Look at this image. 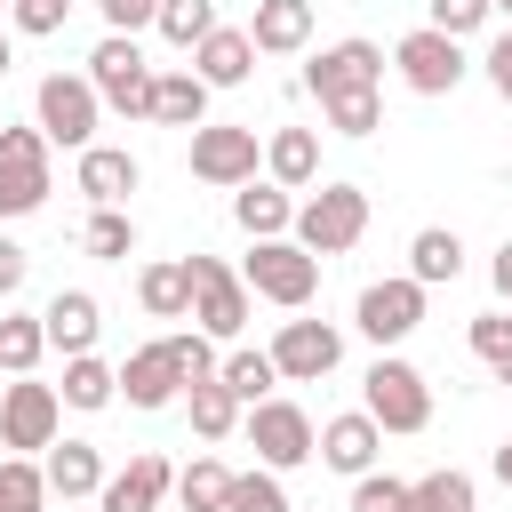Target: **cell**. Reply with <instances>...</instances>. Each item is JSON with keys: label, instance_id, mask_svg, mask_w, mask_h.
Masks as SVG:
<instances>
[{"label": "cell", "instance_id": "1", "mask_svg": "<svg viewBox=\"0 0 512 512\" xmlns=\"http://www.w3.org/2000/svg\"><path fill=\"white\" fill-rule=\"evenodd\" d=\"M152 56H144V40L136 32H104L96 48H88V88L104 96V112H128V120H152Z\"/></svg>", "mask_w": 512, "mask_h": 512}, {"label": "cell", "instance_id": "2", "mask_svg": "<svg viewBox=\"0 0 512 512\" xmlns=\"http://www.w3.org/2000/svg\"><path fill=\"white\" fill-rule=\"evenodd\" d=\"M240 280H248V296H264V304H280V312H304V304L320 296V256L296 248V240H248Z\"/></svg>", "mask_w": 512, "mask_h": 512}, {"label": "cell", "instance_id": "3", "mask_svg": "<svg viewBox=\"0 0 512 512\" xmlns=\"http://www.w3.org/2000/svg\"><path fill=\"white\" fill-rule=\"evenodd\" d=\"M360 408H368L384 432H424V424H432V384H424V368H416V360L376 352V360H368V376H360Z\"/></svg>", "mask_w": 512, "mask_h": 512}, {"label": "cell", "instance_id": "4", "mask_svg": "<svg viewBox=\"0 0 512 512\" xmlns=\"http://www.w3.org/2000/svg\"><path fill=\"white\" fill-rule=\"evenodd\" d=\"M32 120H40V136L48 144H64L72 160L96 144V120H104V96L88 88V72H48L40 88H32Z\"/></svg>", "mask_w": 512, "mask_h": 512}, {"label": "cell", "instance_id": "5", "mask_svg": "<svg viewBox=\"0 0 512 512\" xmlns=\"http://www.w3.org/2000/svg\"><path fill=\"white\" fill-rule=\"evenodd\" d=\"M360 232H368V192H360V184H320L312 200H296V232H288V240L328 264V256H344V248H360Z\"/></svg>", "mask_w": 512, "mask_h": 512}, {"label": "cell", "instance_id": "6", "mask_svg": "<svg viewBox=\"0 0 512 512\" xmlns=\"http://www.w3.org/2000/svg\"><path fill=\"white\" fill-rule=\"evenodd\" d=\"M64 432V392L40 376H8L0 384V448L8 456H48Z\"/></svg>", "mask_w": 512, "mask_h": 512}, {"label": "cell", "instance_id": "7", "mask_svg": "<svg viewBox=\"0 0 512 512\" xmlns=\"http://www.w3.org/2000/svg\"><path fill=\"white\" fill-rule=\"evenodd\" d=\"M240 432H248V448H256V464L264 472H296V464H312L320 456V424L296 408V400H256L248 416H240Z\"/></svg>", "mask_w": 512, "mask_h": 512}, {"label": "cell", "instance_id": "8", "mask_svg": "<svg viewBox=\"0 0 512 512\" xmlns=\"http://www.w3.org/2000/svg\"><path fill=\"white\" fill-rule=\"evenodd\" d=\"M392 72H400V88H408V96H456V88H464V72H472V56H464V40H448V32H432V24H416V32H400Z\"/></svg>", "mask_w": 512, "mask_h": 512}, {"label": "cell", "instance_id": "9", "mask_svg": "<svg viewBox=\"0 0 512 512\" xmlns=\"http://www.w3.org/2000/svg\"><path fill=\"white\" fill-rule=\"evenodd\" d=\"M192 264V328L200 336H216V344H232L240 328H248V280H240V264H224V256H184Z\"/></svg>", "mask_w": 512, "mask_h": 512}, {"label": "cell", "instance_id": "10", "mask_svg": "<svg viewBox=\"0 0 512 512\" xmlns=\"http://www.w3.org/2000/svg\"><path fill=\"white\" fill-rule=\"evenodd\" d=\"M424 296H432V288H416L408 272L368 280V288H360V304H352V328H360L376 352H392V344H408V336L424 328Z\"/></svg>", "mask_w": 512, "mask_h": 512}, {"label": "cell", "instance_id": "11", "mask_svg": "<svg viewBox=\"0 0 512 512\" xmlns=\"http://www.w3.org/2000/svg\"><path fill=\"white\" fill-rule=\"evenodd\" d=\"M256 168H264L256 128H240V120H208V128H192V176H200V184L240 192V184H256Z\"/></svg>", "mask_w": 512, "mask_h": 512}, {"label": "cell", "instance_id": "12", "mask_svg": "<svg viewBox=\"0 0 512 512\" xmlns=\"http://www.w3.org/2000/svg\"><path fill=\"white\" fill-rule=\"evenodd\" d=\"M264 352H272L280 384H320V376H336V360H344V328H336V320H280V336H272Z\"/></svg>", "mask_w": 512, "mask_h": 512}, {"label": "cell", "instance_id": "13", "mask_svg": "<svg viewBox=\"0 0 512 512\" xmlns=\"http://www.w3.org/2000/svg\"><path fill=\"white\" fill-rule=\"evenodd\" d=\"M304 88H312L320 104L360 96V88H384V48H376V40H328V48L304 64Z\"/></svg>", "mask_w": 512, "mask_h": 512}, {"label": "cell", "instance_id": "14", "mask_svg": "<svg viewBox=\"0 0 512 512\" xmlns=\"http://www.w3.org/2000/svg\"><path fill=\"white\" fill-rule=\"evenodd\" d=\"M168 496H176V464H168V456H152V448H136V456L104 480L96 512H160Z\"/></svg>", "mask_w": 512, "mask_h": 512}, {"label": "cell", "instance_id": "15", "mask_svg": "<svg viewBox=\"0 0 512 512\" xmlns=\"http://www.w3.org/2000/svg\"><path fill=\"white\" fill-rule=\"evenodd\" d=\"M120 400H128V408H168V400H184V368H176L168 336H152V344H136V352L120 360Z\"/></svg>", "mask_w": 512, "mask_h": 512}, {"label": "cell", "instance_id": "16", "mask_svg": "<svg viewBox=\"0 0 512 512\" xmlns=\"http://www.w3.org/2000/svg\"><path fill=\"white\" fill-rule=\"evenodd\" d=\"M40 328H48V352L80 360V352H96V336H104V304H96L88 288H56V296L40 304Z\"/></svg>", "mask_w": 512, "mask_h": 512}, {"label": "cell", "instance_id": "17", "mask_svg": "<svg viewBox=\"0 0 512 512\" xmlns=\"http://www.w3.org/2000/svg\"><path fill=\"white\" fill-rule=\"evenodd\" d=\"M376 448H384V424H376L368 408H344V416H328V424H320V464H328V472H344V480L376 472Z\"/></svg>", "mask_w": 512, "mask_h": 512}, {"label": "cell", "instance_id": "18", "mask_svg": "<svg viewBox=\"0 0 512 512\" xmlns=\"http://www.w3.org/2000/svg\"><path fill=\"white\" fill-rule=\"evenodd\" d=\"M72 184L88 192V208H120V200L144 184V168H136L128 144H88V152L72 160Z\"/></svg>", "mask_w": 512, "mask_h": 512}, {"label": "cell", "instance_id": "19", "mask_svg": "<svg viewBox=\"0 0 512 512\" xmlns=\"http://www.w3.org/2000/svg\"><path fill=\"white\" fill-rule=\"evenodd\" d=\"M232 224H240L248 240H288V232H296V200H288V184H272V176L240 184V192H232Z\"/></svg>", "mask_w": 512, "mask_h": 512}, {"label": "cell", "instance_id": "20", "mask_svg": "<svg viewBox=\"0 0 512 512\" xmlns=\"http://www.w3.org/2000/svg\"><path fill=\"white\" fill-rule=\"evenodd\" d=\"M40 472H48V496H64V504H72V496H104V480H112L96 440H56V448L40 456Z\"/></svg>", "mask_w": 512, "mask_h": 512}, {"label": "cell", "instance_id": "21", "mask_svg": "<svg viewBox=\"0 0 512 512\" xmlns=\"http://www.w3.org/2000/svg\"><path fill=\"white\" fill-rule=\"evenodd\" d=\"M248 40H256V56H304L312 48V0H256Z\"/></svg>", "mask_w": 512, "mask_h": 512}, {"label": "cell", "instance_id": "22", "mask_svg": "<svg viewBox=\"0 0 512 512\" xmlns=\"http://www.w3.org/2000/svg\"><path fill=\"white\" fill-rule=\"evenodd\" d=\"M192 72H200L208 88H240V80L256 72V40H248V24H216V32L192 48Z\"/></svg>", "mask_w": 512, "mask_h": 512}, {"label": "cell", "instance_id": "23", "mask_svg": "<svg viewBox=\"0 0 512 512\" xmlns=\"http://www.w3.org/2000/svg\"><path fill=\"white\" fill-rule=\"evenodd\" d=\"M208 96H216V88H208L192 64H176V72L152 80V120H160V128H208Z\"/></svg>", "mask_w": 512, "mask_h": 512}, {"label": "cell", "instance_id": "24", "mask_svg": "<svg viewBox=\"0 0 512 512\" xmlns=\"http://www.w3.org/2000/svg\"><path fill=\"white\" fill-rule=\"evenodd\" d=\"M264 176L288 184V192H312L320 184V136L312 128H272L264 136Z\"/></svg>", "mask_w": 512, "mask_h": 512}, {"label": "cell", "instance_id": "25", "mask_svg": "<svg viewBox=\"0 0 512 512\" xmlns=\"http://www.w3.org/2000/svg\"><path fill=\"white\" fill-rule=\"evenodd\" d=\"M136 304H144V320H192V264L184 256L144 264L136 272Z\"/></svg>", "mask_w": 512, "mask_h": 512}, {"label": "cell", "instance_id": "26", "mask_svg": "<svg viewBox=\"0 0 512 512\" xmlns=\"http://www.w3.org/2000/svg\"><path fill=\"white\" fill-rule=\"evenodd\" d=\"M456 272H464V240H456L448 224H424V232L408 240V280H416V288H448Z\"/></svg>", "mask_w": 512, "mask_h": 512}, {"label": "cell", "instance_id": "27", "mask_svg": "<svg viewBox=\"0 0 512 512\" xmlns=\"http://www.w3.org/2000/svg\"><path fill=\"white\" fill-rule=\"evenodd\" d=\"M64 408H80V416H96V408H112L120 400V368L112 360H96V352H80V360H64Z\"/></svg>", "mask_w": 512, "mask_h": 512}, {"label": "cell", "instance_id": "28", "mask_svg": "<svg viewBox=\"0 0 512 512\" xmlns=\"http://www.w3.org/2000/svg\"><path fill=\"white\" fill-rule=\"evenodd\" d=\"M40 360H48V328H40V312L0 304V376H32Z\"/></svg>", "mask_w": 512, "mask_h": 512}, {"label": "cell", "instance_id": "29", "mask_svg": "<svg viewBox=\"0 0 512 512\" xmlns=\"http://www.w3.org/2000/svg\"><path fill=\"white\" fill-rule=\"evenodd\" d=\"M48 192H56L48 160H0V224L40 216V208H48Z\"/></svg>", "mask_w": 512, "mask_h": 512}, {"label": "cell", "instance_id": "30", "mask_svg": "<svg viewBox=\"0 0 512 512\" xmlns=\"http://www.w3.org/2000/svg\"><path fill=\"white\" fill-rule=\"evenodd\" d=\"M232 480H240L232 464H216V456H192V464L176 472V504H184V512H224V504H232Z\"/></svg>", "mask_w": 512, "mask_h": 512}, {"label": "cell", "instance_id": "31", "mask_svg": "<svg viewBox=\"0 0 512 512\" xmlns=\"http://www.w3.org/2000/svg\"><path fill=\"white\" fill-rule=\"evenodd\" d=\"M408 512H480V488H472V472L440 464V472L408 480Z\"/></svg>", "mask_w": 512, "mask_h": 512}, {"label": "cell", "instance_id": "32", "mask_svg": "<svg viewBox=\"0 0 512 512\" xmlns=\"http://www.w3.org/2000/svg\"><path fill=\"white\" fill-rule=\"evenodd\" d=\"M216 384L240 400V408H256V400H272V384H280V368H272V352H224V368H216Z\"/></svg>", "mask_w": 512, "mask_h": 512}, {"label": "cell", "instance_id": "33", "mask_svg": "<svg viewBox=\"0 0 512 512\" xmlns=\"http://www.w3.org/2000/svg\"><path fill=\"white\" fill-rule=\"evenodd\" d=\"M216 24H224V16H216V0H160V24H152V32H160L168 48H184V56H192Z\"/></svg>", "mask_w": 512, "mask_h": 512}, {"label": "cell", "instance_id": "34", "mask_svg": "<svg viewBox=\"0 0 512 512\" xmlns=\"http://www.w3.org/2000/svg\"><path fill=\"white\" fill-rule=\"evenodd\" d=\"M184 408H192V432H200V440H232V432H240V416H248L224 384H192V392H184Z\"/></svg>", "mask_w": 512, "mask_h": 512}, {"label": "cell", "instance_id": "35", "mask_svg": "<svg viewBox=\"0 0 512 512\" xmlns=\"http://www.w3.org/2000/svg\"><path fill=\"white\" fill-rule=\"evenodd\" d=\"M464 344H472V360H480L496 384H512V312H480V320L464 328Z\"/></svg>", "mask_w": 512, "mask_h": 512}, {"label": "cell", "instance_id": "36", "mask_svg": "<svg viewBox=\"0 0 512 512\" xmlns=\"http://www.w3.org/2000/svg\"><path fill=\"white\" fill-rule=\"evenodd\" d=\"M0 512H48V472H40V456H0Z\"/></svg>", "mask_w": 512, "mask_h": 512}, {"label": "cell", "instance_id": "37", "mask_svg": "<svg viewBox=\"0 0 512 512\" xmlns=\"http://www.w3.org/2000/svg\"><path fill=\"white\" fill-rule=\"evenodd\" d=\"M80 248H88L96 264H120V256L136 248V224H128V208H96V216L80 224Z\"/></svg>", "mask_w": 512, "mask_h": 512}, {"label": "cell", "instance_id": "38", "mask_svg": "<svg viewBox=\"0 0 512 512\" xmlns=\"http://www.w3.org/2000/svg\"><path fill=\"white\" fill-rule=\"evenodd\" d=\"M320 112H328V128H336V136H376V128H384V88L336 96V104H320Z\"/></svg>", "mask_w": 512, "mask_h": 512}, {"label": "cell", "instance_id": "39", "mask_svg": "<svg viewBox=\"0 0 512 512\" xmlns=\"http://www.w3.org/2000/svg\"><path fill=\"white\" fill-rule=\"evenodd\" d=\"M168 352H176V368H184V392H192V384H216V368H224V360H216V336H200V328H176Z\"/></svg>", "mask_w": 512, "mask_h": 512}, {"label": "cell", "instance_id": "40", "mask_svg": "<svg viewBox=\"0 0 512 512\" xmlns=\"http://www.w3.org/2000/svg\"><path fill=\"white\" fill-rule=\"evenodd\" d=\"M488 16H496V0H424V24L448 32V40H472Z\"/></svg>", "mask_w": 512, "mask_h": 512}, {"label": "cell", "instance_id": "41", "mask_svg": "<svg viewBox=\"0 0 512 512\" xmlns=\"http://www.w3.org/2000/svg\"><path fill=\"white\" fill-rule=\"evenodd\" d=\"M224 512H296V504H288L280 472H264V464H256V472H240V480H232V504H224Z\"/></svg>", "mask_w": 512, "mask_h": 512}, {"label": "cell", "instance_id": "42", "mask_svg": "<svg viewBox=\"0 0 512 512\" xmlns=\"http://www.w3.org/2000/svg\"><path fill=\"white\" fill-rule=\"evenodd\" d=\"M344 512H408V480H392V472H360Z\"/></svg>", "mask_w": 512, "mask_h": 512}, {"label": "cell", "instance_id": "43", "mask_svg": "<svg viewBox=\"0 0 512 512\" xmlns=\"http://www.w3.org/2000/svg\"><path fill=\"white\" fill-rule=\"evenodd\" d=\"M64 16H72V0H16V8H8V32L48 40V32H64Z\"/></svg>", "mask_w": 512, "mask_h": 512}, {"label": "cell", "instance_id": "44", "mask_svg": "<svg viewBox=\"0 0 512 512\" xmlns=\"http://www.w3.org/2000/svg\"><path fill=\"white\" fill-rule=\"evenodd\" d=\"M96 16H104V32H144V24H160V0H96Z\"/></svg>", "mask_w": 512, "mask_h": 512}, {"label": "cell", "instance_id": "45", "mask_svg": "<svg viewBox=\"0 0 512 512\" xmlns=\"http://www.w3.org/2000/svg\"><path fill=\"white\" fill-rule=\"evenodd\" d=\"M480 72H488V88H496V96L512 104V24H504V32L488 40V48H480Z\"/></svg>", "mask_w": 512, "mask_h": 512}, {"label": "cell", "instance_id": "46", "mask_svg": "<svg viewBox=\"0 0 512 512\" xmlns=\"http://www.w3.org/2000/svg\"><path fill=\"white\" fill-rule=\"evenodd\" d=\"M24 272H32V256H24L16 240H0V304H8L16 288H24Z\"/></svg>", "mask_w": 512, "mask_h": 512}, {"label": "cell", "instance_id": "47", "mask_svg": "<svg viewBox=\"0 0 512 512\" xmlns=\"http://www.w3.org/2000/svg\"><path fill=\"white\" fill-rule=\"evenodd\" d=\"M488 288H496V296H504V304H512V240H504V248H496V256H488Z\"/></svg>", "mask_w": 512, "mask_h": 512}, {"label": "cell", "instance_id": "48", "mask_svg": "<svg viewBox=\"0 0 512 512\" xmlns=\"http://www.w3.org/2000/svg\"><path fill=\"white\" fill-rule=\"evenodd\" d=\"M8 64H16V32L0 24V80H8Z\"/></svg>", "mask_w": 512, "mask_h": 512}, {"label": "cell", "instance_id": "49", "mask_svg": "<svg viewBox=\"0 0 512 512\" xmlns=\"http://www.w3.org/2000/svg\"><path fill=\"white\" fill-rule=\"evenodd\" d=\"M496 480H504V488H512V440H504V448H496Z\"/></svg>", "mask_w": 512, "mask_h": 512}, {"label": "cell", "instance_id": "50", "mask_svg": "<svg viewBox=\"0 0 512 512\" xmlns=\"http://www.w3.org/2000/svg\"><path fill=\"white\" fill-rule=\"evenodd\" d=\"M496 16H504V24H512V0H496Z\"/></svg>", "mask_w": 512, "mask_h": 512}, {"label": "cell", "instance_id": "51", "mask_svg": "<svg viewBox=\"0 0 512 512\" xmlns=\"http://www.w3.org/2000/svg\"><path fill=\"white\" fill-rule=\"evenodd\" d=\"M8 8H16V0H0V16H8Z\"/></svg>", "mask_w": 512, "mask_h": 512}, {"label": "cell", "instance_id": "52", "mask_svg": "<svg viewBox=\"0 0 512 512\" xmlns=\"http://www.w3.org/2000/svg\"><path fill=\"white\" fill-rule=\"evenodd\" d=\"M0 128H8V112H0Z\"/></svg>", "mask_w": 512, "mask_h": 512}]
</instances>
